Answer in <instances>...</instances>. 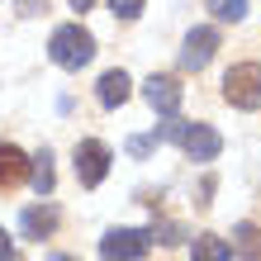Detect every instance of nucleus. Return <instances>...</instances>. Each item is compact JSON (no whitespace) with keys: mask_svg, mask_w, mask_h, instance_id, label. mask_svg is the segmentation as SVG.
<instances>
[{"mask_svg":"<svg viewBox=\"0 0 261 261\" xmlns=\"http://www.w3.org/2000/svg\"><path fill=\"white\" fill-rule=\"evenodd\" d=\"M162 138H166V143H180L190 162H214L223 152V138L214 133L209 124H186V119H176V114H171V124L162 128Z\"/></svg>","mask_w":261,"mask_h":261,"instance_id":"1","label":"nucleus"},{"mask_svg":"<svg viewBox=\"0 0 261 261\" xmlns=\"http://www.w3.org/2000/svg\"><path fill=\"white\" fill-rule=\"evenodd\" d=\"M48 57L57 67H67V71H81L90 57H95V38H90L81 24H62L53 34V43H48Z\"/></svg>","mask_w":261,"mask_h":261,"instance_id":"2","label":"nucleus"},{"mask_svg":"<svg viewBox=\"0 0 261 261\" xmlns=\"http://www.w3.org/2000/svg\"><path fill=\"white\" fill-rule=\"evenodd\" d=\"M223 100L233 110H261V62H238L223 76Z\"/></svg>","mask_w":261,"mask_h":261,"instance_id":"3","label":"nucleus"},{"mask_svg":"<svg viewBox=\"0 0 261 261\" xmlns=\"http://www.w3.org/2000/svg\"><path fill=\"white\" fill-rule=\"evenodd\" d=\"M152 247V228H110L100 238V256L105 261H143Z\"/></svg>","mask_w":261,"mask_h":261,"instance_id":"4","label":"nucleus"},{"mask_svg":"<svg viewBox=\"0 0 261 261\" xmlns=\"http://www.w3.org/2000/svg\"><path fill=\"white\" fill-rule=\"evenodd\" d=\"M105 176H110V147H105L100 138L76 143V180H81L86 190H95Z\"/></svg>","mask_w":261,"mask_h":261,"instance_id":"5","label":"nucleus"},{"mask_svg":"<svg viewBox=\"0 0 261 261\" xmlns=\"http://www.w3.org/2000/svg\"><path fill=\"white\" fill-rule=\"evenodd\" d=\"M143 95H147V105H152L157 114H166V119H171V114L180 110V100H186V86H180L176 76H147Z\"/></svg>","mask_w":261,"mask_h":261,"instance_id":"6","label":"nucleus"},{"mask_svg":"<svg viewBox=\"0 0 261 261\" xmlns=\"http://www.w3.org/2000/svg\"><path fill=\"white\" fill-rule=\"evenodd\" d=\"M214 48H219V34H214V29H190L186 53H180V67H186V71H204Z\"/></svg>","mask_w":261,"mask_h":261,"instance_id":"7","label":"nucleus"},{"mask_svg":"<svg viewBox=\"0 0 261 261\" xmlns=\"http://www.w3.org/2000/svg\"><path fill=\"white\" fill-rule=\"evenodd\" d=\"M29 176V157L14 143H0V190H14Z\"/></svg>","mask_w":261,"mask_h":261,"instance_id":"8","label":"nucleus"},{"mask_svg":"<svg viewBox=\"0 0 261 261\" xmlns=\"http://www.w3.org/2000/svg\"><path fill=\"white\" fill-rule=\"evenodd\" d=\"M19 228H24V238H53L57 233V209L53 204H34V209H24V219H19Z\"/></svg>","mask_w":261,"mask_h":261,"instance_id":"9","label":"nucleus"},{"mask_svg":"<svg viewBox=\"0 0 261 261\" xmlns=\"http://www.w3.org/2000/svg\"><path fill=\"white\" fill-rule=\"evenodd\" d=\"M128 90H133V81H128V76L119 71V67L100 76V105H105V110H119V105L128 100Z\"/></svg>","mask_w":261,"mask_h":261,"instance_id":"10","label":"nucleus"},{"mask_svg":"<svg viewBox=\"0 0 261 261\" xmlns=\"http://www.w3.org/2000/svg\"><path fill=\"white\" fill-rule=\"evenodd\" d=\"M228 247H233V256H242V261H261V228L256 223H238Z\"/></svg>","mask_w":261,"mask_h":261,"instance_id":"11","label":"nucleus"},{"mask_svg":"<svg viewBox=\"0 0 261 261\" xmlns=\"http://www.w3.org/2000/svg\"><path fill=\"white\" fill-rule=\"evenodd\" d=\"M228 256H233V247H228L223 238H214V233L195 238V261H228Z\"/></svg>","mask_w":261,"mask_h":261,"instance_id":"12","label":"nucleus"},{"mask_svg":"<svg viewBox=\"0 0 261 261\" xmlns=\"http://www.w3.org/2000/svg\"><path fill=\"white\" fill-rule=\"evenodd\" d=\"M29 180H34L38 195H53V157L48 152H38V157L29 162Z\"/></svg>","mask_w":261,"mask_h":261,"instance_id":"13","label":"nucleus"},{"mask_svg":"<svg viewBox=\"0 0 261 261\" xmlns=\"http://www.w3.org/2000/svg\"><path fill=\"white\" fill-rule=\"evenodd\" d=\"M209 14H214V19H228V24H238L242 14H247V0H209Z\"/></svg>","mask_w":261,"mask_h":261,"instance_id":"14","label":"nucleus"},{"mask_svg":"<svg viewBox=\"0 0 261 261\" xmlns=\"http://www.w3.org/2000/svg\"><path fill=\"white\" fill-rule=\"evenodd\" d=\"M110 10L119 19H138V14H143V0H110Z\"/></svg>","mask_w":261,"mask_h":261,"instance_id":"15","label":"nucleus"},{"mask_svg":"<svg viewBox=\"0 0 261 261\" xmlns=\"http://www.w3.org/2000/svg\"><path fill=\"white\" fill-rule=\"evenodd\" d=\"M19 10L24 14H43V10H48V0H19Z\"/></svg>","mask_w":261,"mask_h":261,"instance_id":"16","label":"nucleus"},{"mask_svg":"<svg viewBox=\"0 0 261 261\" xmlns=\"http://www.w3.org/2000/svg\"><path fill=\"white\" fill-rule=\"evenodd\" d=\"M5 252H14V247H10V238H5V228H0V256H5Z\"/></svg>","mask_w":261,"mask_h":261,"instance_id":"17","label":"nucleus"},{"mask_svg":"<svg viewBox=\"0 0 261 261\" xmlns=\"http://www.w3.org/2000/svg\"><path fill=\"white\" fill-rule=\"evenodd\" d=\"M90 5H95V0H71V10H90Z\"/></svg>","mask_w":261,"mask_h":261,"instance_id":"18","label":"nucleus"},{"mask_svg":"<svg viewBox=\"0 0 261 261\" xmlns=\"http://www.w3.org/2000/svg\"><path fill=\"white\" fill-rule=\"evenodd\" d=\"M0 261H19V252H5V256H0Z\"/></svg>","mask_w":261,"mask_h":261,"instance_id":"19","label":"nucleus"},{"mask_svg":"<svg viewBox=\"0 0 261 261\" xmlns=\"http://www.w3.org/2000/svg\"><path fill=\"white\" fill-rule=\"evenodd\" d=\"M48 261H76V256H48Z\"/></svg>","mask_w":261,"mask_h":261,"instance_id":"20","label":"nucleus"}]
</instances>
